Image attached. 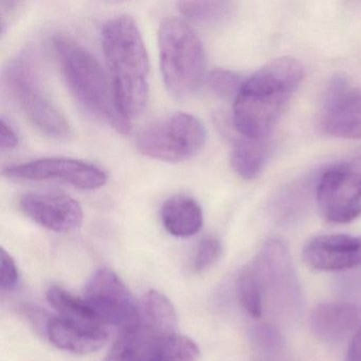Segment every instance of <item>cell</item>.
<instances>
[{
  "label": "cell",
  "mask_w": 361,
  "mask_h": 361,
  "mask_svg": "<svg viewBox=\"0 0 361 361\" xmlns=\"http://www.w3.org/2000/svg\"><path fill=\"white\" fill-rule=\"evenodd\" d=\"M244 81L238 73L226 69H215L208 77L210 90L221 98H236Z\"/></svg>",
  "instance_id": "7402d4cb"
},
{
  "label": "cell",
  "mask_w": 361,
  "mask_h": 361,
  "mask_svg": "<svg viewBox=\"0 0 361 361\" xmlns=\"http://www.w3.org/2000/svg\"><path fill=\"white\" fill-rule=\"evenodd\" d=\"M158 48L168 92L177 99L195 94L206 77L204 50L195 31L181 18H166L158 31Z\"/></svg>",
  "instance_id": "277c9868"
},
{
  "label": "cell",
  "mask_w": 361,
  "mask_h": 361,
  "mask_svg": "<svg viewBox=\"0 0 361 361\" xmlns=\"http://www.w3.org/2000/svg\"><path fill=\"white\" fill-rule=\"evenodd\" d=\"M196 342L177 333H157L137 325L123 331L107 361H196Z\"/></svg>",
  "instance_id": "52a82bcc"
},
{
  "label": "cell",
  "mask_w": 361,
  "mask_h": 361,
  "mask_svg": "<svg viewBox=\"0 0 361 361\" xmlns=\"http://www.w3.org/2000/svg\"><path fill=\"white\" fill-rule=\"evenodd\" d=\"M221 250H223V246L219 238H212V236L204 238L198 245L192 262V268L194 271H204V269L212 266L221 257Z\"/></svg>",
  "instance_id": "603a6c76"
},
{
  "label": "cell",
  "mask_w": 361,
  "mask_h": 361,
  "mask_svg": "<svg viewBox=\"0 0 361 361\" xmlns=\"http://www.w3.org/2000/svg\"><path fill=\"white\" fill-rule=\"evenodd\" d=\"M160 215L166 231L177 238L194 235L204 224L202 207L185 194L169 197L162 204Z\"/></svg>",
  "instance_id": "2e32d148"
},
{
  "label": "cell",
  "mask_w": 361,
  "mask_h": 361,
  "mask_svg": "<svg viewBox=\"0 0 361 361\" xmlns=\"http://www.w3.org/2000/svg\"><path fill=\"white\" fill-rule=\"evenodd\" d=\"M359 310L348 302H327L317 305L310 317V329L319 339L337 341L358 326Z\"/></svg>",
  "instance_id": "9a60e30c"
},
{
  "label": "cell",
  "mask_w": 361,
  "mask_h": 361,
  "mask_svg": "<svg viewBox=\"0 0 361 361\" xmlns=\"http://www.w3.org/2000/svg\"><path fill=\"white\" fill-rule=\"evenodd\" d=\"M303 259L318 271H339L361 266V236L327 234L312 238L303 249Z\"/></svg>",
  "instance_id": "4fadbf2b"
},
{
  "label": "cell",
  "mask_w": 361,
  "mask_h": 361,
  "mask_svg": "<svg viewBox=\"0 0 361 361\" xmlns=\"http://www.w3.org/2000/svg\"><path fill=\"white\" fill-rule=\"evenodd\" d=\"M346 361H361V325L357 327L350 340Z\"/></svg>",
  "instance_id": "484cf974"
},
{
  "label": "cell",
  "mask_w": 361,
  "mask_h": 361,
  "mask_svg": "<svg viewBox=\"0 0 361 361\" xmlns=\"http://www.w3.org/2000/svg\"><path fill=\"white\" fill-rule=\"evenodd\" d=\"M46 336L60 350L75 354H90L100 350L107 341L105 327H90L52 317L46 322Z\"/></svg>",
  "instance_id": "5bb4252c"
},
{
  "label": "cell",
  "mask_w": 361,
  "mask_h": 361,
  "mask_svg": "<svg viewBox=\"0 0 361 361\" xmlns=\"http://www.w3.org/2000/svg\"><path fill=\"white\" fill-rule=\"evenodd\" d=\"M54 54L63 77L78 102L116 132L128 134L132 123L118 104L111 75L98 60L71 37H54Z\"/></svg>",
  "instance_id": "3957f363"
},
{
  "label": "cell",
  "mask_w": 361,
  "mask_h": 361,
  "mask_svg": "<svg viewBox=\"0 0 361 361\" xmlns=\"http://www.w3.org/2000/svg\"><path fill=\"white\" fill-rule=\"evenodd\" d=\"M20 142L18 133L14 130L13 126L6 121L5 118L0 120V147L3 151L16 149Z\"/></svg>",
  "instance_id": "d4e9b609"
},
{
  "label": "cell",
  "mask_w": 361,
  "mask_h": 361,
  "mask_svg": "<svg viewBox=\"0 0 361 361\" xmlns=\"http://www.w3.org/2000/svg\"><path fill=\"white\" fill-rule=\"evenodd\" d=\"M20 208L29 219L50 231H73L83 223L81 204L64 194L26 193L20 198Z\"/></svg>",
  "instance_id": "8fae6325"
},
{
  "label": "cell",
  "mask_w": 361,
  "mask_h": 361,
  "mask_svg": "<svg viewBox=\"0 0 361 361\" xmlns=\"http://www.w3.org/2000/svg\"><path fill=\"white\" fill-rule=\"evenodd\" d=\"M138 325L157 333H176L177 314L172 302L159 291H147L139 303Z\"/></svg>",
  "instance_id": "ac0fdd59"
},
{
  "label": "cell",
  "mask_w": 361,
  "mask_h": 361,
  "mask_svg": "<svg viewBox=\"0 0 361 361\" xmlns=\"http://www.w3.org/2000/svg\"><path fill=\"white\" fill-rule=\"evenodd\" d=\"M270 152L271 145L268 139L242 137L232 149L230 157L232 169L244 179H255L265 169Z\"/></svg>",
  "instance_id": "e0dca14e"
},
{
  "label": "cell",
  "mask_w": 361,
  "mask_h": 361,
  "mask_svg": "<svg viewBox=\"0 0 361 361\" xmlns=\"http://www.w3.org/2000/svg\"><path fill=\"white\" fill-rule=\"evenodd\" d=\"M47 300L60 318L85 326L105 327L84 299L75 297L62 287H50Z\"/></svg>",
  "instance_id": "d6986e66"
},
{
  "label": "cell",
  "mask_w": 361,
  "mask_h": 361,
  "mask_svg": "<svg viewBox=\"0 0 361 361\" xmlns=\"http://www.w3.org/2000/svg\"><path fill=\"white\" fill-rule=\"evenodd\" d=\"M12 179L27 181H52L92 191L106 185V173L96 164L71 158L50 157L13 164L5 169Z\"/></svg>",
  "instance_id": "30bf717a"
},
{
  "label": "cell",
  "mask_w": 361,
  "mask_h": 361,
  "mask_svg": "<svg viewBox=\"0 0 361 361\" xmlns=\"http://www.w3.org/2000/svg\"><path fill=\"white\" fill-rule=\"evenodd\" d=\"M4 78L12 98L37 130L54 139L71 136V126L50 98L39 59L32 50L16 54L8 64Z\"/></svg>",
  "instance_id": "5b68a950"
},
{
  "label": "cell",
  "mask_w": 361,
  "mask_h": 361,
  "mask_svg": "<svg viewBox=\"0 0 361 361\" xmlns=\"http://www.w3.org/2000/svg\"><path fill=\"white\" fill-rule=\"evenodd\" d=\"M240 303L249 314L259 318L264 310V291L252 264L244 268L238 281Z\"/></svg>",
  "instance_id": "44dd1931"
},
{
  "label": "cell",
  "mask_w": 361,
  "mask_h": 361,
  "mask_svg": "<svg viewBox=\"0 0 361 361\" xmlns=\"http://www.w3.org/2000/svg\"><path fill=\"white\" fill-rule=\"evenodd\" d=\"M206 126L195 116L175 113L154 122L137 137V147L147 157L179 162L197 155L207 142Z\"/></svg>",
  "instance_id": "8992f818"
},
{
  "label": "cell",
  "mask_w": 361,
  "mask_h": 361,
  "mask_svg": "<svg viewBox=\"0 0 361 361\" xmlns=\"http://www.w3.org/2000/svg\"><path fill=\"white\" fill-rule=\"evenodd\" d=\"M102 47L122 114L132 120L147 109L149 62L142 35L130 16L111 18L103 27Z\"/></svg>",
  "instance_id": "7a4b0ae2"
},
{
  "label": "cell",
  "mask_w": 361,
  "mask_h": 361,
  "mask_svg": "<svg viewBox=\"0 0 361 361\" xmlns=\"http://www.w3.org/2000/svg\"><path fill=\"white\" fill-rule=\"evenodd\" d=\"M322 216L334 224H348L361 214V156L329 169L317 187Z\"/></svg>",
  "instance_id": "ba28073f"
},
{
  "label": "cell",
  "mask_w": 361,
  "mask_h": 361,
  "mask_svg": "<svg viewBox=\"0 0 361 361\" xmlns=\"http://www.w3.org/2000/svg\"><path fill=\"white\" fill-rule=\"evenodd\" d=\"M20 274L16 261L5 249L0 255V286L4 290H10L18 284Z\"/></svg>",
  "instance_id": "cb8c5ba5"
},
{
  "label": "cell",
  "mask_w": 361,
  "mask_h": 361,
  "mask_svg": "<svg viewBox=\"0 0 361 361\" xmlns=\"http://www.w3.org/2000/svg\"><path fill=\"white\" fill-rule=\"evenodd\" d=\"M177 7L185 18L196 24L221 22L232 11V5L227 1H180Z\"/></svg>",
  "instance_id": "ffe728a7"
},
{
  "label": "cell",
  "mask_w": 361,
  "mask_h": 361,
  "mask_svg": "<svg viewBox=\"0 0 361 361\" xmlns=\"http://www.w3.org/2000/svg\"><path fill=\"white\" fill-rule=\"evenodd\" d=\"M83 299L104 325L123 331L138 325L139 304L120 276L109 268L92 274L84 288Z\"/></svg>",
  "instance_id": "9c48e42d"
},
{
  "label": "cell",
  "mask_w": 361,
  "mask_h": 361,
  "mask_svg": "<svg viewBox=\"0 0 361 361\" xmlns=\"http://www.w3.org/2000/svg\"><path fill=\"white\" fill-rule=\"evenodd\" d=\"M321 128L338 138L361 139V90L335 82L326 94Z\"/></svg>",
  "instance_id": "7c38bea8"
},
{
  "label": "cell",
  "mask_w": 361,
  "mask_h": 361,
  "mask_svg": "<svg viewBox=\"0 0 361 361\" xmlns=\"http://www.w3.org/2000/svg\"><path fill=\"white\" fill-rule=\"evenodd\" d=\"M305 77L293 58L276 59L244 81L233 105V126L242 137L268 139Z\"/></svg>",
  "instance_id": "6da1fadb"
}]
</instances>
